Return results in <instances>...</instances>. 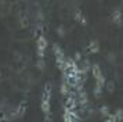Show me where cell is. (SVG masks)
<instances>
[{
	"label": "cell",
	"instance_id": "1",
	"mask_svg": "<svg viewBox=\"0 0 123 122\" xmlns=\"http://www.w3.org/2000/svg\"><path fill=\"white\" fill-rule=\"evenodd\" d=\"M26 108H28L26 101H25V100H22V101L17 105V111H15V115H17V118H24V116H25V114H26Z\"/></svg>",
	"mask_w": 123,
	"mask_h": 122
},
{
	"label": "cell",
	"instance_id": "2",
	"mask_svg": "<svg viewBox=\"0 0 123 122\" xmlns=\"http://www.w3.org/2000/svg\"><path fill=\"white\" fill-rule=\"evenodd\" d=\"M36 46H37V50H40V51H46V50H47L49 42H47V39L44 38V35H43V36H39V38L36 39Z\"/></svg>",
	"mask_w": 123,
	"mask_h": 122
},
{
	"label": "cell",
	"instance_id": "3",
	"mask_svg": "<svg viewBox=\"0 0 123 122\" xmlns=\"http://www.w3.org/2000/svg\"><path fill=\"white\" fill-rule=\"evenodd\" d=\"M78 108V101L75 97H67L65 100V110H71V111H76Z\"/></svg>",
	"mask_w": 123,
	"mask_h": 122
},
{
	"label": "cell",
	"instance_id": "4",
	"mask_svg": "<svg viewBox=\"0 0 123 122\" xmlns=\"http://www.w3.org/2000/svg\"><path fill=\"white\" fill-rule=\"evenodd\" d=\"M51 94H53V86L50 82L44 83V88H43V94H42V99H47L51 100Z\"/></svg>",
	"mask_w": 123,
	"mask_h": 122
},
{
	"label": "cell",
	"instance_id": "5",
	"mask_svg": "<svg viewBox=\"0 0 123 122\" xmlns=\"http://www.w3.org/2000/svg\"><path fill=\"white\" fill-rule=\"evenodd\" d=\"M40 110L43 111V114H44V115H47V114H51L50 100H47V99H42V101H40Z\"/></svg>",
	"mask_w": 123,
	"mask_h": 122
},
{
	"label": "cell",
	"instance_id": "6",
	"mask_svg": "<svg viewBox=\"0 0 123 122\" xmlns=\"http://www.w3.org/2000/svg\"><path fill=\"white\" fill-rule=\"evenodd\" d=\"M89 51L91 54H97L100 51V43H98V40H95V39L90 40L89 42Z\"/></svg>",
	"mask_w": 123,
	"mask_h": 122
},
{
	"label": "cell",
	"instance_id": "7",
	"mask_svg": "<svg viewBox=\"0 0 123 122\" xmlns=\"http://www.w3.org/2000/svg\"><path fill=\"white\" fill-rule=\"evenodd\" d=\"M112 21L117 25H122V10L120 8H116L112 13Z\"/></svg>",
	"mask_w": 123,
	"mask_h": 122
},
{
	"label": "cell",
	"instance_id": "8",
	"mask_svg": "<svg viewBox=\"0 0 123 122\" xmlns=\"http://www.w3.org/2000/svg\"><path fill=\"white\" fill-rule=\"evenodd\" d=\"M91 74H93V76H94V79H97L98 76H101L102 75V71H101V67L98 65V64H91Z\"/></svg>",
	"mask_w": 123,
	"mask_h": 122
},
{
	"label": "cell",
	"instance_id": "9",
	"mask_svg": "<svg viewBox=\"0 0 123 122\" xmlns=\"http://www.w3.org/2000/svg\"><path fill=\"white\" fill-rule=\"evenodd\" d=\"M80 62H82L80 71L83 72V74H87V72H90V69H91V62H90V60H83V61H80Z\"/></svg>",
	"mask_w": 123,
	"mask_h": 122
},
{
	"label": "cell",
	"instance_id": "10",
	"mask_svg": "<svg viewBox=\"0 0 123 122\" xmlns=\"http://www.w3.org/2000/svg\"><path fill=\"white\" fill-rule=\"evenodd\" d=\"M104 88L106 89L108 93H113V92H115V82H113V81H106Z\"/></svg>",
	"mask_w": 123,
	"mask_h": 122
},
{
	"label": "cell",
	"instance_id": "11",
	"mask_svg": "<svg viewBox=\"0 0 123 122\" xmlns=\"http://www.w3.org/2000/svg\"><path fill=\"white\" fill-rule=\"evenodd\" d=\"M43 32H44V25L39 24L37 27L35 28V36H36V39L39 38V36H43Z\"/></svg>",
	"mask_w": 123,
	"mask_h": 122
},
{
	"label": "cell",
	"instance_id": "12",
	"mask_svg": "<svg viewBox=\"0 0 123 122\" xmlns=\"http://www.w3.org/2000/svg\"><path fill=\"white\" fill-rule=\"evenodd\" d=\"M69 90H71V89L68 88V85H67V83H64V82H62V83H61V86H60V92H61L62 96L68 97V94H69Z\"/></svg>",
	"mask_w": 123,
	"mask_h": 122
},
{
	"label": "cell",
	"instance_id": "13",
	"mask_svg": "<svg viewBox=\"0 0 123 122\" xmlns=\"http://www.w3.org/2000/svg\"><path fill=\"white\" fill-rule=\"evenodd\" d=\"M84 17V14H83V11L80 10V8H76L75 10V14H73V18H75V21H78V22H80V20Z\"/></svg>",
	"mask_w": 123,
	"mask_h": 122
},
{
	"label": "cell",
	"instance_id": "14",
	"mask_svg": "<svg viewBox=\"0 0 123 122\" xmlns=\"http://www.w3.org/2000/svg\"><path fill=\"white\" fill-rule=\"evenodd\" d=\"M62 121H64V122H73V121H75V119L72 118V115H71V111H69V110H65L64 116H62Z\"/></svg>",
	"mask_w": 123,
	"mask_h": 122
},
{
	"label": "cell",
	"instance_id": "15",
	"mask_svg": "<svg viewBox=\"0 0 123 122\" xmlns=\"http://www.w3.org/2000/svg\"><path fill=\"white\" fill-rule=\"evenodd\" d=\"M19 25H21V28H28L29 27V18L26 15H22L21 18H19Z\"/></svg>",
	"mask_w": 123,
	"mask_h": 122
},
{
	"label": "cell",
	"instance_id": "16",
	"mask_svg": "<svg viewBox=\"0 0 123 122\" xmlns=\"http://www.w3.org/2000/svg\"><path fill=\"white\" fill-rule=\"evenodd\" d=\"M100 114L106 118V116L111 114V112H109V107H108V105H101L100 107Z\"/></svg>",
	"mask_w": 123,
	"mask_h": 122
},
{
	"label": "cell",
	"instance_id": "17",
	"mask_svg": "<svg viewBox=\"0 0 123 122\" xmlns=\"http://www.w3.org/2000/svg\"><path fill=\"white\" fill-rule=\"evenodd\" d=\"M95 82H97V85H95V86H100V88H102L104 89V86H105V76H104V75H101V76H98L97 78V79H95Z\"/></svg>",
	"mask_w": 123,
	"mask_h": 122
},
{
	"label": "cell",
	"instance_id": "18",
	"mask_svg": "<svg viewBox=\"0 0 123 122\" xmlns=\"http://www.w3.org/2000/svg\"><path fill=\"white\" fill-rule=\"evenodd\" d=\"M53 51H54V54H55V57H57V55H61V54H64V51H62V49L60 47V44H57V43H54V44H53Z\"/></svg>",
	"mask_w": 123,
	"mask_h": 122
},
{
	"label": "cell",
	"instance_id": "19",
	"mask_svg": "<svg viewBox=\"0 0 123 122\" xmlns=\"http://www.w3.org/2000/svg\"><path fill=\"white\" fill-rule=\"evenodd\" d=\"M113 115H115V118H116V122H120L123 119V110L122 108H117L116 112H115Z\"/></svg>",
	"mask_w": 123,
	"mask_h": 122
},
{
	"label": "cell",
	"instance_id": "20",
	"mask_svg": "<svg viewBox=\"0 0 123 122\" xmlns=\"http://www.w3.org/2000/svg\"><path fill=\"white\" fill-rule=\"evenodd\" d=\"M94 96L97 97V99H101L102 97V88H100V86H94Z\"/></svg>",
	"mask_w": 123,
	"mask_h": 122
},
{
	"label": "cell",
	"instance_id": "21",
	"mask_svg": "<svg viewBox=\"0 0 123 122\" xmlns=\"http://www.w3.org/2000/svg\"><path fill=\"white\" fill-rule=\"evenodd\" d=\"M36 67L39 68L40 71H43L46 68V61L44 60H37V62H36Z\"/></svg>",
	"mask_w": 123,
	"mask_h": 122
},
{
	"label": "cell",
	"instance_id": "22",
	"mask_svg": "<svg viewBox=\"0 0 123 122\" xmlns=\"http://www.w3.org/2000/svg\"><path fill=\"white\" fill-rule=\"evenodd\" d=\"M57 33H58V36H61V38H64V36H65V28L62 27H58L57 28Z\"/></svg>",
	"mask_w": 123,
	"mask_h": 122
},
{
	"label": "cell",
	"instance_id": "23",
	"mask_svg": "<svg viewBox=\"0 0 123 122\" xmlns=\"http://www.w3.org/2000/svg\"><path fill=\"white\" fill-rule=\"evenodd\" d=\"M73 61H75V62H80V61H82V54H80V51H76V53H75Z\"/></svg>",
	"mask_w": 123,
	"mask_h": 122
},
{
	"label": "cell",
	"instance_id": "24",
	"mask_svg": "<svg viewBox=\"0 0 123 122\" xmlns=\"http://www.w3.org/2000/svg\"><path fill=\"white\" fill-rule=\"evenodd\" d=\"M104 122H116V118H115L113 114H109V115L105 118V121H104Z\"/></svg>",
	"mask_w": 123,
	"mask_h": 122
},
{
	"label": "cell",
	"instance_id": "25",
	"mask_svg": "<svg viewBox=\"0 0 123 122\" xmlns=\"http://www.w3.org/2000/svg\"><path fill=\"white\" fill-rule=\"evenodd\" d=\"M0 122H8V118L4 112H0Z\"/></svg>",
	"mask_w": 123,
	"mask_h": 122
},
{
	"label": "cell",
	"instance_id": "26",
	"mask_svg": "<svg viewBox=\"0 0 123 122\" xmlns=\"http://www.w3.org/2000/svg\"><path fill=\"white\" fill-rule=\"evenodd\" d=\"M79 24H80V25H83V27H86V25H87V18H86V17H83V18L80 20V22H79Z\"/></svg>",
	"mask_w": 123,
	"mask_h": 122
},
{
	"label": "cell",
	"instance_id": "27",
	"mask_svg": "<svg viewBox=\"0 0 123 122\" xmlns=\"http://www.w3.org/2000/svg\"><path fill=\"white\" fill-rule=\"evenodd\" d=\"M53 119H51V114H47V115L44 116V122H51Z\"/></svg>",
	"mask_w": 123,
	"mask_h": 122
},
{
	"label": "cell",
	"instance_id": "28",
	"mask_svg": "<svg viewBox=\"0 0 123 122\" xmlns=\"http://www.w3.org/2000/svg\"><path fill=\"white\" fill-rule=\"evenodd\" d=\"M3 81H4V74L0 71V82H3Z\"/></svg>",
	"mask_w": 123,
	"mask_h": 122
},
{
	"label": "cell",
	"instance_id": "29",
	"mask_svg": "<svg viewBox=\"0 0 123 122\" xmlns=\"http://www.w3.org/2000/svg\"><path fill=\"white\" fill-rule=\"evenodd\" d=\"M109 60H111V62H113V54H112V53L109 54Z\"/></svg>",
	"mask_w": 123,
	"mask_h": 122
},
{
	"label": "cell",
	"instance_id": "30",
	"mask_svg": "<svg viewBox=\"0 0 123 122\" xmlns=\"http://www.w3.org/2000/svg\"><path fill=\"white\" fill-rule=\"evenodd\" d=\"M73 122H80V121H73Z\"/></svg>",
	"mask_w": 123,
	"mask_h": 122
}]
</instances>
